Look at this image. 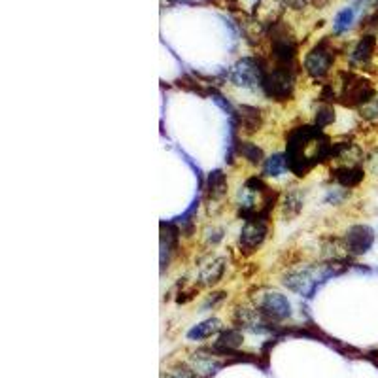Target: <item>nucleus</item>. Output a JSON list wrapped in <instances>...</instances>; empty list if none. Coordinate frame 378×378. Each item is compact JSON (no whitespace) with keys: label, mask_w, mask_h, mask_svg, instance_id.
Instances as JSON below:
<instances>
[{"label":"nucleus","mask_w":378,"mask_h":378,"mask_svg":"<svg viewBox=\"0 0 378 378\" xmlns=\"http://www.w3.org/2000/svg\"><path fill=\"white\" fill-rule=\"evenodd\" d=\"M227 188H229V183H227V176H225L224 171H212L207 176V183H205V195H207V202L208 207H212V205H219V202L224 201L225 195H227Z\"/></svg>","instance_id":"obj_13"},{"label":"nucleus","mask_w":378,"mask_h":378,"mask_svg":"<svg viewBox=\"0 0 378 378\" xmlns=\"http://www.w3.org/2000/svg\"><path fill=\"white\" fill-rule=\"evenodd\" d=\"M331 178L344 189H352L363 182L365 171L361 165H338L331 168Z\"/></svg>","instance_id":"obj_15"},{"label":"nucleus","mask_w":378,"mask_h":378,"mask_svg":"<svg viewBox=\"0 0 378 378\" xmlns=\"http://www.w3.org/2000/svg\"><path fill=\"white\" fill-rule=\"evenodd\" d=\"M303 202L304 197L301 191L297 189H292L286 197H284V201H282V214H284V218L292 219L297 218L301 210H303Z\"/></svg>","instance_id":"obj_21"},{"label":"nucleus","mask_w":378,"mask_h":378,"mask_svg":"<svg viewBox=\"0 0 378 378\" xmlns=\"http://www.w3.org/2000/svg\"><path fill=\"white\" fill-rule=\"evenodd\" d=\"M256 295H258L256 297V307L273 323L287 320L292 316V303L287 301L286 295L273 292V290H261Z\"/></svg>","instance_id":"obj_5"},{"label":"nucleus","mask_w":378,"mask_h":378,"mask_svg":"<svg viewBox=\"0 0 378 378\" xmlns=\"http://www.w3.org/2000/svg\"><path fill=\"white\" fill-rule=\"evenodd\" d=\"M355 12L354 8H344L340 12L337 13V18H335V23H333V30H335V35H343L346 30L350 29V25L354 23Z\"/></svg>","instance_id":"obj_25"},{"label":"nucleus","mask_w":378,"mask_h":378,"mask_svg":"<svg viewBox=\"0 0 378 378\" xmlns=\"http://www.w3.org/2000/svg\"><path fill=\"white\" fill-rule=\"evenodd\" d=\"M224 331V323L218 318H208V320L197 323L188 331L189 340H205V338L212 337L216 333Z\"/></svg>","instance_id":"obj_20"},{"label":"nucleus","mask_w":378,"mask_h":378,"mask_svg":"<svg viewBox=\"0 0 378 378\" xmlns=\"http://www.w3.org/2000/svg\"><path fill=\"white\" fill-rule=\"evenodd\" d=\"M333 63H335V47H331L329 42L323 40L316 47H312L309 55L304 57V72L314 80H321L329 74Z\"/></svg>","instance_id":"obj_8"},{"label":"nucleus","mask_w":378,"mask_h":378,"mask_svg":"<svg viewBox=\"0 0 378 378\" xmlns=\"http://www.w3.org/2000/svg\"><path fill=\"white\" fill-rule=\"evenodd\" d=\"M267 233H269L267 222H261V219L246 222L241 231V236H239V248H241V252L246 253V256L258 252V248H261V244H263L265 239H267Z\"/></svg>","instance_id":"obj_11"},{"label":"nucleus","mask_w":378,"mask_h":378,"mask_svg":"<svg viewBox=\"0 0 378 378\" xmlns=\"http://www.w3.org/2000/svg\"><path fill=\"white\" fill-rule=\"evenodd\" d=\"M242 29H244V35H246L248 42H250L252 46H256V44L263 40L265 33H267L263 25H259L253 18H248L246 21L242 23Z\"/></svg>","instance_id":"obj_24"},{"label":"nucleus","mask_w":378,"mask_h":378,"mask_svg":"<svg viewBox=\"0 0 378 378\" xmlns=\"http://www.w3.org/2000/svg\"><path fill=\"white\" fill-rule=\"evenodd\" d=\"M338 265L340 263H331V261H329V263L314 265V267L290 270V273L284 276V286H286L287 290H292V292L299 293V295L310 297V295L316 292V287L323 284L326 280H329L331 276L337 275Z\"/></svg>","instance_id":"obj_2"},{"label":"nucleus","mask_w":378,"mask_h":378,"mask_svg":"<svg viewBox=\"0 0 378 378\" xmlns=\"http://www.w3.org/2000/svg\"><path fill=\"white\" fill-rule=\"evenodd\" d=\"M333 144L316 125H301L286 138V157L295 176H307L321 161L331 159Z\"/></svg>","instance_id":"obj_1"},{"label":"nucleus","mask_w":378,"mask_h":378,"mask_svg":"<svg viewBox=\"0 0 378 378\" xmlns=\"http://www.w3.org/2000/svg\"><path fill=\"white\" fill-rule=\"evenodd\" d=\"M355 2H360V0H355Z\"/></svg>","instance_id":"obj_32"},{"label":"nucleus","mask_w":378,"mask_h":378,"mask_svg":"<svg viewBox=\"0 0 378 378\" xmlns=\"http://www.w3.org/2000/svg\"><path fill=\"white\" fill-rule=\"evenodd\" d=\"M191 365H193V369H195L199 374H202V377H210V374H216V372L224 365H227V363L214 354L212 348H202L191 355Z\"/></svg>","instance_id":"obj_14"},{"label":"nucleus","mask_w":378,"mask_h":378,"mask_svg":"<svg viewBox=\"0 0 378 378\" xmlns=\"http://www.w3.org/2000/svg\"><path fill=\"white\" fill-rule=\"evenodd\" d=\"M377 97V89L363 76L354 72H343L340 74V89H338V101L346 108L360 110L363 104Z\"/></svg>","instance_id":"obj_4"},{"label":"nucleus","mask_w":378,"mask_h":378,"mask_svg":"<svg viewBox=\"0 0 378 378\" xmlns=\"http://www.w3.org/2000/svg\"><path fill=\"white\" fill-rule=\"evenodd\" d=\"M372 19H374V21H378V0H377V16H374Z\"/></svg>","instance_id":"obj_31"},{"label":"nucleus","mask_w":378,"mask_h":378,"mask_svg":"<svg viewBox=\"0 0 378 378\" xmlns=\"http://www.w3.org/2000/svg\"><path fill=\"white\" fill-rule=\"evenodd\" d=\"M270 55L276 64H293L297 55V42L284 25H275L270 30Z\"/></svg>","instance_id":"obj_6"},{"label":"nucleus","mask_w":378,"mask_h":378,"mask_svg":"<svg viewBox=\"0 0 378 378\" xmlns=\"http://www.w3.org/2000/svg\"><path fill=\"white\" fill-rule=\"evenodd\" d=\"M207 239L210 244H218V242L224 239V231L219 229V227H212V229H208Z\"/></svg>","instance_id":"obj_28"},{"label":"nucleus","mask_w":378,"mask_h":378,"mask_svg":"<svg viewBox=\"0 0 378 378\" xmlns=\"http://www.w3.org/2000/svg\"><path fill=\"white\" fill-rule=\"evenodd\" d=\"M310 2H312L314 6L321 8V6H326V4H327V2H329V0H310Z\"/></svg>","instance_id":"obj_30"},{"label":"nucleus","mask_w":378,"mask_h":378,"mask_svg":"<svg viewBox=\"0 0 378 378\" xmlns=\"http://www.w3.org/2000/svg\"><path fill=\"white\" fill-rule=\"evenodd\" d=\"M360 115L367 121H378V95L372 101H369L367 104H363L360 110Z\"/></svg>","instance_id":"obj_27"},{"label":"nucleus","mask_w":378,"mask_h":378,"mask_svg":"<svg viewBox=\"0 0 378 378\" xmlns=\"http://www.w3.org/2000/svg\"><path fill=\"white\" fill-rule=\"evenodd\" d=\"M239 154L242 159H246L250 165H261L265 163L263 149L253 142H239Z\"/></svg>","instance_id":"obj_23"},{"label":"nucleus","mask_w":378,"mask_h":378,"mask_svg":"<svg viewBox=\"0 0 378 378\" xmlns=\"http://www.w3.org/2000/svg\"><path fill=\"white\" fill-rule=\"evenodd\" d=\"M244 343V335L239 327H231V329H225V331L219 333L218 340L214 343L212 350L214 354L218 355V357H224L227 352H235L239 350Z\"/></svg>","instance_id":"obj_17"},{"label":"nucleus","mask_w":378,"mask_h":378,"mask_svg":"<svg viewBox=\"0 0 378 378\" xmlns=\"http://www.w3.org/2000/svg\"><path fill=\"white\" fill-rule=\"evenodd\" d=\"M344 246L348 250L352 258H360L363 253H367L374 244V231L369 225L357 224L348 227L346 235H344Z\"/></svg>","instance_id":"obj_10"},{"label":"nucleus","mask_w":378,"mask_h":378,"mask_svg":"<svg viewBox=\"0 0 378 378\" xmlns=\"http://www.w3.org/2000/svg\"><path fill=\"white\" fill-rule=\"evenodd\" d=\"M286 6L293 8V10H303L307 4H310V0H282Z\"/></svg>","instance_id":"obj_29"},{"label":"nucleus","mask_w":378,"mask_h":378,"mask_svg":"<svg viewBox=\"0 0 378 378\" xmlns=\"http://www.w3.org/2000/svg\"><path fill=\"white\" fill-rule=\"evenodd\" d=\"M286 171H290V165H287V157L284 154H273L270 157L265 159V163H263L265 176L278 178V176H282Z\"/></svg>","instance_id":"obj_22"},{"label":"nucleus","mask_w":378,"mask_h":378,"mask_svg":"<svg viewBox=\"0 0 378 378\" xmlns=\"http://www.w3.org/2000/svg\"><path fill=\"white\" fill-rule=\"evenodd\" d=\"M236 118H239V127H241L242 134H256L263 127V114L258 106L242 104L239 106Z\"/></svg>","instance_id":"obj_16"},{"label":"nucleus","mask_w":378,"mask_h":378,"mask_svg":"<svg viewBox=\"0 0 378 378\" xmlns=\"http://www.w3.org/2000/svg\"><path fill=\"white\" fill-rule=\"evenodd\" d=\"M284 10H286V4L282 0H258L253 4L252 18L259 25H263L265 29H273L282 21Z\"/></svg>","instance_id":"obj_12"},{"label":"nucleus","mask_w":378,"mask_h":378,"mask_svg":"<svg viewBox=\"0 0 378 378\" xmlns=\"http://www.w3.org/2000/svg\"><path fill=\"white\" fill-rule=\"evenodd\" d=\"M374 52H377V38L372 35H365L350 53V63L354 67H367L371 64Z\"/></svg>","instance_id":"obj_18"},{"label":"nucleus","mask_w":378,"mask_h":378,"mask_svg":"<svg viewBox=\"0 0 378 378\" xmlns=\"http://www.w3.org/2000/svg\"><path fill=\"white\" fill-rule=\"evenodd\" d=\"M235 323L239 329H246L250 333H273L276 331V323L267 320L258 307H239L235 312Z\"/></svg>","instance_id":"obj_9"},{"label":"nucleus","mask_w":378,"mask_h":378,"mask_svg":"<svg viewBox=\"0 0 378 378\" xmlns=\"http://www.w3.org/2000/svg\"><path fill=\"white\" fill-rule=\"evenodd\" d=\"M229 80L233 81V86L242 87V89H256V87H261V81H263V61L252 57L241 59V61L231 69Z\"/></svg>","instance_id":"obj_7"},{"label":"nucleus","mask_w":378,"mask_h":378,"mask_svg":"<svg viewBox=\"0 0 378 378\" xmlns=\"http://www.w3.org/2000/svg\"><path fill=\"white\" fill-rule=\"evenodd\" d=\"M225 269H227V259L225 258H212L210 261L201 267V273H199V282L201 286L212 287L216 286L225 275Z\"/></svg>","instance_id":"obj_19"},{"label":"nucleus","mask_w":378,"mask_h":378,"mask_svg":"<svg viewBox=\"0 0 378 378\" xmlns=\"http://www.w3.org/2000/svg\"><path fill=\"white\" fill-rule=\"evenodd\" d=\"M295 64H276L275 67H267L263 63V81H261V89L270 101L276 103H286L293 97V89H295Z\"/></svg>","instance_id":"obj_3"},{"label":"nucleus","mask_w":378,"mask_h":378,"mask_svg":"<svg viewBox=\"0 0 378 378\" xmlns=\"http://www.w3.org/2000/svg\"><path fill=\"white\" fill-rule=\"evenodd\" d=\"M335 121V108L331 104H321L320 108L316 110V118H314V125L318 129H326Z\"/></svg>","instance_id":"obj_26"}]
</instances>
